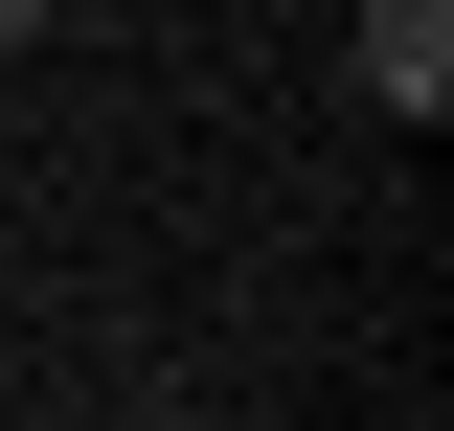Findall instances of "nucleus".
<instances>
[{
  "mask_svg": "<svg viewBox=\"0 0 454 431\" xmlns=\"http://www.w3.org/2000/svg\"><path fill=\"white\" fill-rule=\"evenodd\" d=\"M340 68H364V114L432 137V114H454V0H364V46H340Z\"/></svg>",
  "mask_w": 454,
  "mask_h": 431,
  "instance_id": "obj_1",
  "label": "nucleus"
}]
</instances>
